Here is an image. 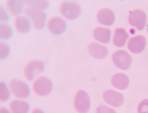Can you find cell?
I'll list each match as a JSON object with an SVG mask.
<instances>
[{
  "mask_svg": "<svg viewBox=\"0 0 148 113\" xmlns=\"http://www.w3.org/2000/svg\"><path fill=\"white\" fill-rule=\"evenodd\" d=\"M23 12V14L30 19L34 28L41 29L44 27L47 15L43 10L27 6L24 8Z\"/></svg>",
  "mask_w": 148,
  "mask_h": 113,
  "instance_id": "cell-1",
  "label": "cell"
},
{
  "mask_svg": "<svg viewBox=\"0 0 148 113\" xmlns=\"http://www.w3.org/2000/svg\"><path fill=\"white\" fill-rule=\"evenodd\" d=\"M59 11L64 17L72 20L76 19L79 16L81 9L79 5L76 2L64 1L60 4Z\"/></svg>",
  "mask_w": 148,
  "mask_h": 113,
  "instance_id": "cell-2",
  "label": "cell"
},
{
  "mask_svg": "<svg viewBox=\"0 0 148 113\" xmlns=\"http://www.w3.org/2000/svg\"><path fill=\"white\" fill-rule=\"evenodd\" d=\"M32 88L36 94L40 96H44L51 93L53 89V85L49 78L41 76L33 81Z\"/></svg>",
  "mask_w": 148,
  "mask_h": 113,
  "instance_id": "cell-3",
  "label": "cell"
},
{
  "mask_svg": "<svg viewBox=\"0 0 148 113\" xmlns=\"http://www.w3.org/2000/svg\"><path fill=\"white\" fill-rule=\"evenodd\" d=\"M8 85L12 95L16 98L24 99L27 97L29 94L30 89L28 86L19 80H11Z\"/></svg>",
  "mask_w": 148,
  "mask_h": 113,
  "instance_id": "cell-4",
  "label": "cell"
},
{
  "mask_svg": "<svg viewBox=\"0 0 148 113\" xmlns=\"http://www.w3.org/2000/svg\"><path fill=\"white\" fill-rule=\"evenodd\" d=\"M44 69V65L42 62L38 60H34L25 65L23 69V74L27 80L31 81L42 72Z\"/></svg>",
  "mask_w": 148,
  "mask_h": 113,
  "instance_id": "cell-5",
  "label": "cell"
},
{
  "mask_svg": "<svg viewBox=\"0 0 148 113\" xmlns=\"http://www.w3.org/2000/svg\"><path fill=\"white\" fill-rule=\"evenodd\" d=\"M112 58L115 65L122 70L127 69L131 64V56L124 50H118L114 52L112 55Z\"/></svg>",
  "mask_w": 148,
  "mask_h": 113,
  "instance_id": "cell-6",
  "label": "cell"
},
{
  "mask_svg": "<svg viewBox=\"0 0 148 113\" xmlns=\"http://www.w3.org/2000/svg\"><path fill=\"white\" fill-rule=\"evenodd\" d=\"M74 106L79 113H87L90 106L89 96L85 91L79 90L76 93L74 100Z\"/></svg>",
  "mask_w": 148,
  "mask_h": 113,
  "instance_id": "cell-7",
  "label": "cell"
},
{
  "mask_svg": "<svg viewBox=\"0 0 148 113\" xmlns=\"http://www.w3.org/2000/svg\"><path fill=\"white\" fill-rule=\"evenodd\" d=\"M47 28L52 34L58 35L63 33L66 28V23L64 20L59 16H54L47 20Z\"/></svg>",
  "mask_w": 148,
  "mask_h": 113,
  "instance_id": "cell-8",
  "label": "cell"
},
{
  "mask_svg": "<svg viewBox=\"0 0 148 113\" xmlns=\"http://www.w3.org/2000/svg\"><path fill=\"white\" fill-rule=\"evenodd\" d=\"M146 19L147 17L145 12L139 9L131 11L128 17V21L130 24L136 27L139 31L144 28Z\"/></svg>",
  "mask_w": 148,
  "mask_h": 113,
  "instance_id": "cell-9",
  "label": "cell"
},
{
  "mask_svg": "<svg viewBox=\"0 0 148 113\" xmlns=\"http://www.w3.org/2000/svg\"><path fill=\"white\" fill-rule=\"evenodd\" d=\"M104 101L108 104L115 107L121 106L124 101L123 94L112 89H108L103 93Z\"/></svg>",
  "mask_w": 148,
  "mask_h": 113,
  "instance_id": "cell-10",
  "label": "cell"
},
{
  "mask_svg": "<svg viewBox=\"0 0 148 113\" xmlns=\"http://www.w3.org/2000/svg\"><path fill=\"white\" fill-rule=\"evenodd\" d=\"M146 40L143 35H139L131 37L129 40L127 46L132 53H138L142 52L146 45Z\"/></svg>",
  "mask_w": 148,
  "mask_h": 113,
  "instance_id": "cell-11",
  "label": "cell"
},
{
  "mask_svg": "<svg viewBox=\"0 0 148 113\" xmlns=\"http://www.w3.org/2000/svg\"><path fill=\"white\" fill-rule=\"evenodd\" d=\"M13 23L15 29L20 33H25L28 32L31 28V23L30 19L25 15L16 16Z\"/></svg>",
  "mask_w": 148,
  "mask_h": 113,
  "instance_id": "cell-12",
  "label": "cell"
},
{
  "mask_svg": "<svg viewBox=\"0 0 148 113\" xmlns=\"http://www.w3.org/2000/svg\"><path fill=\"white\" fill-rule=\"evenodd\" d=\"M87 49L90 55L97 59L105 58L108 54V50L105 46L96 42H92L88 45Z\"/></svg>",
  "mask_w": 148,
  "mask_h": 113,
  "instance_id": "cell-13",
  "label": "cell"
},
{
  "mask_svg": "<svg viewBox=\"0 0 148 113\" xmlns=\"http://www.w3.org/2000/svg\"><path fill=\"white\" fill-rule=\"evenodd\" d=\"M96 17L99 22L106 26L112 25L115 20L114 12L107 8H103L99 10L97 13Z\"/></svg>",
  "mask_w": 148,
  "mask_h": 113,
  "instance_id": "cell-14",
  "label": "cell"
},
{
  "mask_svg": "<svg viewBox=\"0 0 148 113\" xmlns=\"http://www.w3.org/2000/svg\"><path fill=\"white\" fill-rule=\"evenodd\" d=\"M25 3L24 1L7 0L5 5L8 10L12 15L15 17L23 12Z\"/></svg>",
  "mask_w": 148,
  "mask_h": 113,
  "instance_id": "cell-15",
  "label": "cell"
},
{
  "mask_svg": "<svg viewBox=\"0 0 148 113\" xmlns=\"http://www.w3.org/2000/svg\"><path fill=\"white\" fill-rule=\"evenodd\" d=\"M111 83L115 88L122 90L127 87L129 83V80L125 74L118 73L115 74L112 77Z\"/></svg>",
  "mask_w": 148,
  "mask_h": 113,
  "instance_id": "cell-16",
  "label": "cell"
},
{
  "mask_svg": "<svg viewBox=\"0 0 148 113\" xmlns=\"http://www.w3.org/2000/svg\"><path fill=\"white\" fill-rule=\"evenodd\" d=\"M92 34L95 39L102 43H107L110 40L111 31L108 28L97 27L94 29Z\"/></svg>",
  "mask_w": 148,
  "mask_h": 113,
  "instance_id": "cell-17",
  "label": "cell"
},
{
  "mask_svg": "<svg viewBox=\"0 0 148 113\" xmlns=\"http://www.w3.org/2000/svg\"><path fill=\"white\" fill-rule=\"evenodd\" d=\"M9 107L11 113H28L29 109V105L26 102L18 100L11 101Z\"/></svg>",
  "mask_w": 148,
  "mask_h": 113,
  "instance_id": "cell-18",
  "label": "cell"
},
{
  "mask_svg": "<svg viewBox=\"0 0 148 113\" xmlns=\"http://www.w3.org/2000/svg\"><path fill=\"white\" fill-rule=\"evenodd\" d=\"M128 37L129 35L124 29L121 27L116 28L114 32L113 43L118 47H122L125 45Z\"/></svg>",
  "mask_w": 148,
  "mask_h": 113,
  "instance_id": "cell-19",
  "label": "cell"
},
{
  "mask_svg": "<svg viewBox=\"0 0 148 113\" xmlns=\"http://www.w3.org/2000/svg\"><path fill=\"white\" fill-rule=\"evenodd\" d=\"M24 2L27 6L42 10L47 9L49 4L46 0H26Z\"/></svg>",
  "mask_w": 148,
  "mask_h": 113,
  "instance_id": "cell-20",
  "label": "cell"
},
{
  "mask_svg": "<svg viewBox=\"0 0 148 113\" xmlns=\"http://www.w3.org/2000/svg\"><path fill=\"white\" fill-rule=\"evenodd\" d=\"M12 30L8 24L2 22L0 24V38L3 40L10 38L12 34Z\"/></svg>",
  "mask_w": 148,
  "mask_h": 113,
  "instance_id": "cell-21",
  "label": "cell"
},
{
  "mask_svg": "<svg viewBox=\"0 0 148 113\" xmlns=\"http://www.w3.org/2000/svg\"><path fill=\"white\" fill-rule=\"evenodd\" d=\"M10 96V91L5 83L0 82V101L3 102L7 101Z\"/></svg>",
  "mask_w": 148,
  "mask_h": 113,
  "instance_id": "cell-22",
  "label": "cell"
},
{
  "mask_svg": "<svg viewBox=\"0 0 148 113\" xmlns=\"http://www.w3.org/2000/svg\"><path fill=\"white\" fill-rule=\"evenodd\" d=\"M10 51L9 45L6 43L0 42V59L3 60L6 58L9 53Z\"/></svg>",
  "mask_w": 148,
  "mask_h": 113,
  "instance_id": "cell-23",
  "label": "cell"
},
{
  "mask_svg": "<svg viewBox=\"0 0 148 113\" xmlns=\"http://www.w3.org/2000/svg\"><path fill=\"white\" fill-rule=\"evenodd\" d=\"M96 113H116V112L114 110L101 103L96 109Z\"/></svg>",
  "mask_w": 148,
  "mask_h": 113,
  "instance_id": "cell-24",
  "label": "cell"
},
{
  "mask_svg": "<svg viewBox=\"0 0 148 113\" xmlns=\"http://www.w3.org/2000/svg\"><path fill=\"white\" fill-rule=\"evenodd\" d=\"M137 111L138 113H148V99H144L140 103Z\"/></svg>",
  "mask_w": 148,
  "mask_h": 113,
  "instance_id": "cell-25",
  "label": "cell"
},
{
  "mask_svg": "<svg viewBox=\"0 0 148 113\" xmlns=\"http://www.w3.org/2000/svg\"><path fill=\"white\" fill-rule=\"evenodd\" d=\"M9 15L4 7L0 6V20L2 22L7 21L9 19Z\"/></svg>",
  "mask_w": 148,
  "mask_h": 113,
  "instance_id": "cell-26",
  "label": "cell"
},
{
  "mask_svg": "<svg viewBox=\"0 0 148 113\" xmlns=\"http://www.w3.org/2000/svg\"><path fill=\"white\" fill-rule=\"evenodd\" d=\"M30 113H44L41 110L37 109L34 108L32 110Z\"/></svg>",
  "mask_w": 148,
  "mask_h": 113,
  "instance_id": "cell-27",
  "label": "cell"
},
{
  "mask_svg": "<svg viewBox=\"0 0 148 113\" xmlns=\"http://www.w3.org/2000/svg\"><path fill=\"white\" fill-rule=\"evenodd\" d=\"M0 113H10L9 111L5 108L2 107L0 109Z\"/></svg>",
  "mask_w": 148,
  "mask_h": 113,
  "instance_id": "cell-28",
  "label": "cell"
},
{
  "mask_svg": "<svg viewBox=\"0 0 148 113\" xmlns=\"http://www.w3.org/2000/svg\"><path fill=\"white\" fill-rule=\"evenodd\" d=\"M147 31L148 32V24H147Z\"/></svg>",
  "mask_w": 148,
  "mask_h": 113,
  "instance_id": "cell-29",
  "label": "cell"
}]
</instances>
